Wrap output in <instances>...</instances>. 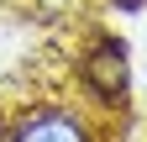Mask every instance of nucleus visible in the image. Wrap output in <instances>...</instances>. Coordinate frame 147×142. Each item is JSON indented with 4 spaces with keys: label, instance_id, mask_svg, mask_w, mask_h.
<instances>
[{
    "label": "nucleus",
    "instance_id": "1",
    "mask_svg": "<svg viewBox=\"0 0 147 142\" xmlns=\"http://www.w3.org/2000/svg\"><path fill=\"white\" fill-rule=\"evenodd\" d=\"M84 84H89L100 100H121V95H126V84H131V63H126L121 42H100V47L84 58Z\"/></svg>",
    "mask_w": 147,
    "mask_h": 142
},
{
    "label": "nucleus",
    "instance_id": "2",
    "mask_svg": "<svg viewBox=\"0 0 147 142\" xmlns=\"http://www.w3.org/2000/svg\"><path fill=\"white\" fill-rule=\"evenodd\" d=\"M11 142H84V126L74 116H63V111H47V116L21 121V126L11 132Z\"/></svg>",
    "mask_w": 147,
    "mask_h": 142
},
{
    "label": "nucleus",
    "instance_id": "3",
    "mask_svg": "<svg viewBox=\"0 0 147 142\" xmlns=\"http://www.w3.org/2000/svg\"><path fill=\"white\" fill-rule=\"evenodd\" d=\"M110 5H121V11H142L147 0H110Z\"/></svg>",
    "mask_w": 147,
    "mask_h": 142
}]
</instances>
